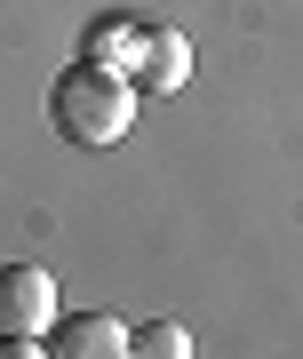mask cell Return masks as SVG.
<instances>
[{
    "label": "cell",
    "mask_w": 303,
    "mask_h": 359,
    "mask_svg": "<svg viewBox=\"0 0 303 359\" xmlns=\"http://www.w3.org/2000/svg\"><path fill=\"white\" fill-rule=\"evenodd\" d=\"M128 80H136V96H144V88H152V96H176L184 80H191V40H184L176 25H144L136 56H128Z\"/></svg>",
    "instance_id": "3"
},
{
    "label": "cell",
    "mask_w": 303,
    "mask_h": 359,
    "mask_svg": "<svg viewBox=\"0 0 303 359\" xmlns=\"http://www.w3.org/2000/svg\"><path fill=\"white\" fill-rule=\"evenodd\" d=\"M40 351H56V359H120V351H136V335L112 311H80V320H56L40 335Z\"/></svg>",
    "instance_id": "4"
},
{
    "label": "cell",
    "mask_w": 303,
    "mask_h": 359,
    "mask_svg": "<svg viewBox=\"0 0 303 359\" xmlns=\"http://www.w3.org/2000/svg\"><path fill=\"white\" fill-rule=\"evenodd\" d=\"M136 40H144V25H136V16H104V25L88 32V48H80V56H88V65H112V72H128Z\"/></svg>",
    "instance_id": "5"
},
{
    "label": "cell",
    "mask_w": 303,
    "mask_h": 359,
    "mask_svg": "<svg viewBox=\"0 0 303 359\" xmlns=\"http://www.w3.org/2000/svg\"><path fill=\"white\" fill-rule=\"evenodd\" d=\"M56 327V280L40 264H0V351H40Z\"/></svg>",
    "instance_id": "2"
},
{
    "label": "cell",
    "mask_w": 303,
    "mask_h": 359,
    "mask_svg": "<svg viewBox=\"0 0 303 359\" xmlns=\"http://www.w3.org/2000/svg\"><path fill=\"white\" fill-rule=\"evenodd\" d=\"M128 335H136V351H144V359H191L184 320H144V327H128Z\"/></svg>",
    "instance_id": "6"
},
{
    "label": "cell",
    "mask_w": 303,
    "mask_h": 359,
    "mask_svg": "<svg viewBox=\"0 0 303 359\" xmlns=\"http://www.w3.org/2000/svg\"><path fill=\"white\" fill-rule=\"evenodd\" d=\"M48 120H56V136L72 144V152H112L128 136V120H136V80L80 56V65L48 88Z\"/></svg>",
    "instance_id": "1"
}]
</instances>
